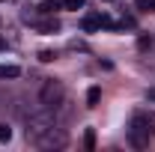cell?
<instances>
[{"instance_id": "obj_1", "label": "cell", "mask_w": 155, "mask_h": 152, "mask_svg": "<svg viewBox=\"0 0 155 152\" xmlns=\"http://www.w3.org/2000/svg\"><path fill=\"white\" fill-rule=\"evenodd\" d=\"M51 125H54V114H51V107H42L39 114H30V119H27V137L36 140L39 134H45Z\"/></svg>"}, {"instance_id": "obj_2", "label": "cell", "mask_w": 155, "mask_h": 152, "mask_svg": "<svg viewBox=\"0 0 155 152\" xmlns=\"http://www.w3.org/2000/svg\"><path fill=\"white\" fill-rule=\"evenodd\" d=\"M63 95H66V90H63V84H60V81H45V84H42V90H39V104L54 111L60 101H63Z\"/></svg>"}, {"instance_id": "obj_3", "label": "cell", "mask_w": 155, "mask_h": 152, "mask_svg": "<svg viewBox=\"0 0 155 152\" xmlns=\"http://www.w3.org/2000/svg\"><path fill=\"white\" fill-rule=\"evenodd\" d=\"M36 146H39V149H63V146H66V134L57 131V128L51 125L45 134H39V137H36Z\"/></svg>"}, {"instance_id": "obj_4", "label": "cell", "mask_w": 155, "mask_h": 152, "mask_svg": "<svg viewBox=\"0 0 155 152\" xmlns=\"http://www.w3.org/2000/svg\"><path fill=\"white\" fill-rule=\"evenodd\" d=\"M128 140H131V146H137V149H146L149 140H152V131H143V128L131 125V128H128Z\"/></svg>"}, {"instance_id": "obj_5", "label": "cell", "mask_w": 155, "mask_h": 152, "mask_svg": "<svg viewBox=\"0 0 155 152\" xmlns=\"http://www.w3.org/2000/svg\"><path fill=\"white\" fill-rule=\"evenodd\" d=\"M36 30L39 33H57L60 30V21L51 15V18H42V21H36Z\"/></svg>"}, {"instance_id": "obj_6", "label": "cell", "mask_w": 155, "mask_h": 152, "mask_svg": "<svg viewBox=\"0 0 155 152\" xmlns=\"http://www.w3.org/2000/svg\"><path fill=\"white\" fill-rule=\"evenodd\" d=\"M81 27H84L87 33H96L98 27H101V15H98V12H90V15L84 18V24H81Z\"/></svg>"}, {"instance_id": "obj_7", "label": "cell", "mask_w": 155, "mask_h": 152, "mask_svg": "<svg viewBox=\"0 0 155 152\" xmlns=\"http://www.w3.org/2000/svg\"><path fill=\"white\" fill-rule=\"evenodd\" d=\"M57 9H63V0H42L39 3V12H45V15H54Z\"/></svg>"}, {"instance_id": "obj_8", "label": "cell", "mask_w": 155, "mask_h": 152, "mask_svg": "<svg viewBox=\"0 0 155 152\" xmlns=\"http://www.w3.org/2000/svg\"><path fill=\"white\" fill-rule=\"evenodd\" d=\"M98 101H101V90L98 87H90L87 90V107H96Z\"/></svg>"}, {"instance_id": "obj_9", "label": "cell", "mask_w": 155, "mask_h": 152, "mask_svg": "<svg viewBox=\"0 0 155 152\" xmlns=\"http://www.w3.org/2000/svg\"><path fill=\"white\" fill-rule=\"evenodd\" d=\"M18 75H21L18 66H0V81H6V78L12 81V78H18Z\"/></svg>"}, {"instance_id": "obj_10", "label": "cell", "mask_w": 155, "mask_h": 152, "mask_svg": "<svg viewBox=\"0 0 155 152\" xmlns=\"http://www.w3.org/2000/svg\"><path fill=\"white\" fill-rule=\"evenodd\" d=\"M152 45H155V39L149 36V33H143V36L137 39V48H140V51H149V48H152Z\"/></svg>"}, {"instance_id": "obj_11", "label": "cell", "mask_w": 155, "mask_h": 152, "mask_svg": "<svg viewBox=\"0 0 155 152\" xmlns=\"http://www.w3.org/2000/svg\"><path fill=\"white\" fill-rule=\"evenodd\" d=\"M84 146H87V149H96V131H93V128L84 131Z\"/></svg>"}, {"instance_id": "obj_12", "label": "cell", "mask_w": 155, "mask_h": 152, "mask_svg": "<svg viewBox=\"0 0 155 152\" xmlns=\"http://www.w3.org/2000/svg\"><path fill=\"white\" fill-rule=\"evenodd\" d=\"M9 140H12V128L0 122V143H9Z\"/></svg>"}, {"instance_id": "obj_13", "label": "cell", "mask_w": 155, "mask_h": 152, "mask_svg": "<svg viewBox=\"0 0 155 152\" xmlns=\"http://www.w3.org/2000/svg\"><path fill=\"white\" fill-rule=\"evenodd\" d=\"M84 3H87V0H63L66 9H84Z\"/></svg>"}, {"instance_id": "obj_14", "label": "cell", "mask_w": 155, "mask_h": 152, "mask_svg": "<svg viewBox=\"0 0 155 152\" xmlns=\"http://www.w3.org/2000/svg\"><path fill=\"white\" fill-rule=\"evenodd\" d=\"M39 60L42 63H51V60H57V54L54 51H39Z\"/></svg>"}, {"instance_id": "obj_15", "label": "cell", "mask_w": 155, "mask_h": 152, "mask_svg": "<svg viewBox=\"0 0 155 152\" xmlns=\"http://www.w3.org/2000/svg\"><path fill=\"white\" fill-rule=\"evenodd\" d=\"M155 0H137V9H152Z\"/></svg>"}, {"instance_id": "obj_16", "label": "cell", "mask_w": 155, "mask_h": 152, "mask_svg": "<svg viewBox=\"0 0 155 152\" xmlns=\"http://www.w3.org/2000/svg\"><path fill=\"white\" fill-rule=\"evenodd\" d=\"M146 98H149V101H155V87H149V93H146Z\"/></svg>"}, {"instance_id": "obj_17", "label": "cell", "mask_w": 155, "mask_h": 152, "mask_svg": "<svg viewBox=\"0 0 155 152\" xmlns=\"http://www.w3.org/2000/svg\"><path fill=\"white\" fill-rule=\"evenodd\" d=\"M152 9H155V3H152Z\"/></svg>"}]
</instances>
